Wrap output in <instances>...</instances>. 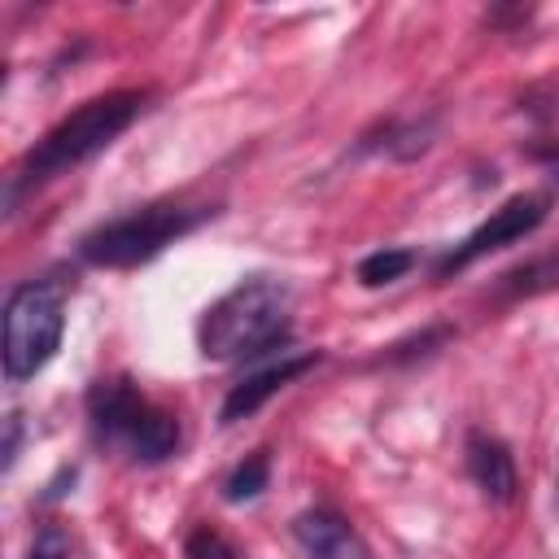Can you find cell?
Listing matches in <instances>:
<instances>
[{
    "mask_svg": "<svg viewBox=\"0 0 559 559\" xmlns=\"http://www.w3.org/2000/svg\"><path fill=\"white\" fill-rule=\"evenodd\" d=\"M144 105H148V92L144 87H118V92H105V96L83 100L74 114H66L52 131H44L26 148L22 166L9 179V205L17 201L22 188H39V183H48V179L83 166L100 148H109L144 114Z\"/></svg>",
    "mask_w": 559,
    "mask_h": 559,
    "instance_id": "6da1fadb",
    "label": "cell"
},
{
    "mask_svg": "<svg viewBox=\"0 0 559 559\" xmlns=\"http://www.w3.org/2000/svg\"><path fill=\"white\" fill-rule=\"evenodd\" d=\"M293 293L284 280L253 275L227 288L197 323V345L214 362H245L284 349L293 336Z\"/></svg>",
    "mask_w": 559,
    "mask_h": 559,
    "instance_id": "7a4b0ae2",
    "label": "cell"
},
{
    "mask_svg": "<svg viewBox=\"0 0 559 559\" xmlns=\"http://www.w3.org/2000/svg\"><path fill=\"white\" fill-rule=\"evenodd\" d=\"M87 424L100 445L135 463H162L179 450V419L148 402L127 376H105L87 389Z\"/></svg>",
    "mask_w": 559,
    "mask_h": 559,
    "instance_id": "3957f363",
    "label": "cell"
},
{
    "mask_svg": "<svg viewBox=\"0 0 559 559\" xmlns=\"http://www.w3.org/2000/svg\"><path fill=\"white\" fill-rule=\"evenodd\" d=\"M214 210L205 205H188V201H153L140 205L131 214H118L100 227H92L79 240V258L87 266H109V271H127L140 262H153L166 245H175L179 236L197 231Z\"/></svg>",
    "mask_w": 559,
    "mask_h": 559,
    "instance_id": "277c9868",
    "label": "cell"
},
{
    "mask_svg": "<svg viewBox=\"0 0 559 559\" xmlns=\"http://www.w3.org/2000/svg\"><path fill=\"white\" fill-rule=\"evenodd\" d=\"M66 332V284L61 280H22L4 297V380H31L52 362Z\"/></svg>",
    "mask_w": 559,
    "mask_h": 559,
    "instance_id": "5b68a950",
    "label": "cell"
},
{
    "mask_svg": "<svg viewBox=\"0 0 559 559\" xmlns=\"http://www.w3.org/2000/svg\"><path fill=\"white\" fill-rule=\"evenodd\" d=\"M546 214H550V192H520V197L502 201L480 227H472L454 249H445V253L437 258L432 275H437V280H450V275L467 271L472 262H480L485 253L507 249V245L533 236V231L546 223Z\"/></svg>",
    "mask_w": 559,
    "mask_h": 559,
    "instance_id": "8992f818",
    "label": "cell"
},
{
    "mask_svg": "<svg viewBox=\"0 0 559 559\" xmlns=\"http://www.w3.org/2000/svg\"><path fill=\"white\" fill-rule=\"evenodd\" d=\"M319 349H301V354H280L275 362H266V367H258V371H249V376H240L231 389H227V397H223V411H218V419L223 424H236V419H249L258 406H266L284 384H293L297 376H306L310 367H319Z\"/></svg>",
    "mask_w": 559,
    "mask_h": 559,
    "instance_id": "52a82bcc",
    "label": "cell"
},
{
    "mask_svg": "<svg viewBox=\"0 0 559 559\" xmlns=\"http://www.w3.org/2000/svg\"><path fill=\"white\" fill-rule=\"evenodd\" d=\"M293 537L301 546L306 559H367L362 537L354 533V524L332 511V507H310L293 520Z\"/></svg>",
    "mask_w": 559,
    "mask_h": 559,
    "instance_id": "ba28073f",
    "label": "cell"
},
{
    "mask_svg": "<svg viewBox=\"0 0 559 559\" xmlns=\"http://www.w3.org/2000/svg\"><path fill=\"white\" fill-rule=\"evenodd\" d=\"M463 454H467V476H472V485L489 498V502H511L515 498V489H520V476H515V459H511V445L502 441V437H493V432H467V445H463Z\"/></svg>",
    "mask_w": 559,
    "mask_h": 559,
    "instance_id": "9c48e42d",
    "label": "cell"
},
{
    "mask_svg": "<svg viewBox=\"0 0 559 559\" xmlns=\"http://www.w3.org/2000/svg\"><path fill=\"white\" fill-rule=\"evenodd\" d=\"M550 288H559V249L537 253V258H528V262L511 266V271H507V275H498V284H493V293H498L502 301L542 297V293H550Z\"/></svg>",
    "mask_w": 559,
    "mask_h": 559,
    "instance_id": "30bf717a",
    "label": "cell"
},
{
    "mask_svg": "<svg viewBox=\"0 0 559 559\" xmlns=\"http://www.w3.org/2000/svg\"><path fill=\"white\" fill-rule=\"evenodd\" d=\"M266 485H271V459H266V450H253V454H245V459L227 472L223 498H227V502H253Z\"/></svg>",
    "mask_w": 559,
    "mask_h": 559,
    "instance_id": "8fae6325",
    "label": "cell"
},
{
    "mask_svg": "<svg viewBox=\"0 0 559 559\" xmlns=\"http://www.w3.org/2000/svg\"><path fill=\"white\" fill-rule=\"evenodd\" d=\"M411 266H415V253H411V249H376V253H367V258L358 262L354 275H358L362 288H380V284L402 280Z\"/></svg>",
    "mask_w": 559,
    "mask_h": 559,
    "instance_id": "7c38bea8",
    "label": "cell"
},
{
    "mask_svg": "<svg viewBox=\"0 0 559 559\" xmlns=\"http://www.w3.org/2000/svg\"><path fill=\"white\" fill-rule=\"evenodd\" d=\"M183 559H240V550H236L218 528L201 524V528H192V533L183 537Z\"/></svg>",
    "mask_w": 559,
    "mask_h": 559,
    "instance_id": "4fadbf2b",
    "label": "cell"
},
{
    "mask_svg": "<svg viewBox=\"0 0 559 559\" xmlns=\"http://www.w3.org/2000/svg\"><path fill=\"white\" fill-rule=\"evenodd\" d=\"M26 559H70V537H66V528L44 524V528L31 537V546H26Z\"/></svg>",
    "mask_w": 559,
    "mask_h": 559,
    "instance_id": "5bb4252c",
    "label": "cell"
},
{
    "mask_svg": "<svg viewBox=\"0 0 559 559\" xmlns=\"http://www.w3.org/2000/svg\"><path fill=\"white\" fill-rule=\"evenodd\" d=\"M17 441H22V419L17 415H4V472L17 459Z\"/></svg>",
    "mask_w": 559,
    "mask_h": 559,
    "instance_id": "9a60e30c",
    "label": "cell"
},
{
    "mask_svg": "<svg viewBox=\"0 0 559 559\" xmlns=\"http://www.w3.org/2000/svg\"><path fill=\"white\" fill-rule=\"evenodd\" d=\"M533 157H537V162H542V166L550 170V179L559 183V144H546V148H537Z\"/></svg>",
    "mask_w": 559,
    "mask_h": 559,
    "instance_id": "2e32d148",
    "label": "cell"
},
{
    "mask_svg": "<svg viewBox=\"0 0 559 559\" xmlns=\"http://www.w3.org/2000/svg\"><path fill=\"white\" fill-rule=\"evenodd\" d=\"M555 507H559V459H555Z\"/></svg>",
    "mask_w": 559,
    "mask_h": 559,
    "instance_id": "e0dca14e",
    "label": "cell"
}]
</instances>
